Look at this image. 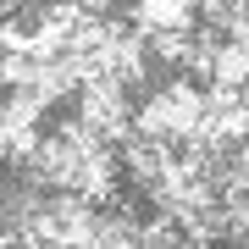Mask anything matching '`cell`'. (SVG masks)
Listing matches in <instances>:
<instances>
[{
  "mask_svg": "<svg viewBox=\"0 0 249 249\" xmlns=\"http://www.w3.org/2000/svg\"><path fill=\"white\" fill-rule=\"evenodd\" d=\"M205 100L194 83H166L160 94H150V106L133 116L139 139H155V144H188L205 122Z\"/></svg>",
  "mask_w": 249,
  "mask_h": 249,
  "instance_id": "cell-1",
  "label": "cell"
},
{
  "mask_svg": "<svg viewBox=\"0 0 249 249\" xmlns=\"http://www.w3.org/2000/svg\"><path fill=\"white\" fill-rule=\"evenodd\" d=\"M188 6H194V0H139L133 17L144 22V34H172V28L188 22Z\"/></svg>",
  "mask_w": 249,
  "mask_h": 249,
  "instance_id": "cell-2",
  "label": "cell"
}]
</instances>
